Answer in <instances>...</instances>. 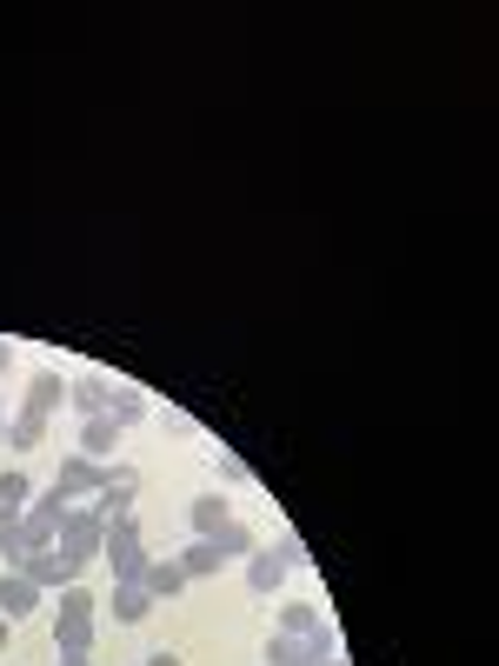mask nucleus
<instances>
[{"mask_svg": "<svg viewBox=\"0 0 499 666\" xmlns=\"http://www.w3.org/2000/svg\"><path fill=\"white\" fill-rule=\"evenodd\" d=\"M60 666H93L87 654H60Z\"/></svg>", "mask_w": 499, "mask_h": 666, "instance_id": "nucleus-26", "label": "nucleus"}, {"mask_svg": "<svg viewBox=\"0 0 499 666\" xmlns=\"http://www.w3.org/2000/svg\"><path fill=\"white\" fill-rule=\"evenodd\" d=\"M220 567H227V560L213 554V540H193V547L180 554V574H187V580H213Z\"/></svg>", "mask_w": 499, "mask_h": 666, "instance_id": "nucleus-18", "label": "nucleus"}, {"mask_svg": "<svg viewBox=\"0 0 499 666\" xmlns=\"http://www.w3.org/2000/svg\"><path fill=\"white\" fill-rule=\"evenodd\" d=\"M0 560H7V567L27 560V534H20V527H0Z\"/></svg>", "mask_w": 499, "mask_h": 666, "instance_id": "nucleus-22", "label": "nucleus"}, {"mask_svg": "<svg viewBox=\"0 0 499 666\" xmlns=\"http://www.w3.org/2000/svg\"><path fill=\"white\" fill-rule=\"evenodd\" d=\"M40 607V587L20 574V567H7L0 574V620H20V614H33Z\"/></svg>", "mask_w": 499, "mask_h": 666, "instance_id": "nucleus-10", "label": "nucleus"}, {"mask_svg": "<svg viewBox=\"0 0 499 666\" xmlns=\"http://www.w3.org/2000/svg\"><path fill=\"white\" fill-rule=\"evenodd\" d=\"M220 480H227V487H247L253 474H247V460H240V454H220Z\"/></svg>", "mask_w": 499, "mask_h": 666, "instance_id": "nucleus-23", "label": "nucleus"}, {"mask_svg": "<svg viewBox=\"0 0 499 666\" xmlns=\"http://www.w3.org/2000/svg\"><path fill=\"white\" fill-rule=\"evenodd\" d=\"M120 427H133V420H147V394L140 387H113V407H107Z\"/></svg>", "mask_w": 499, "mask_h": 666, "instance_id": "nucleus-20", "label": "nucleus"}, {"mask_svg": "<svg viewBox=\"0 0 499 666\" xmlns=\"http://www.w3.org/2000/svg\"><path fill=\"white\" fill-rule=\"evenodd\" d=\"M100 540H107V520H100V514H67L53 547L73 554V560H100Z\"/></svg>", "mask_w": 499, "mask_h": 666, "instance_id": "nucleus-5", "label": "nucleus"}, {"mask_svg": "<svg viewBox=\"0 0 499 666\" xmlns=\"http://www.w3.org/2000/svg\"><path fill=\"white\" fill-rule=\"evenodd\" d=\"M53 647L60 654H87L93 647V614H53Z\"/></svg>", "mask_w": 499, "mask_h": 666, "instance_id": "nucleus-13", "label": "nucleus"}, {"mask_svg": "<svg viewBox=\"0 0 499 666\" xmlns=\"http://www.w3.org/2000/svg\"><path fill=\"white\" fill-rule=\"evenodd\" d=\"M67 407V380L53 374V367H40L33 380H27V400H20V414L7 420V447L13 454H33L40 447V434H47V420Z\"/></svg>", "mask_w": 499, "mask_h": 666, "instance_id": "nucleus-1", "label": "nucleus"}, {"mask_svg": "<svg viewBox=\"0 0 499 666\" xmlns=\"http://www.w3.org/2000/svg\"><path fill=\"white\" fill-rule=\"evenodd\" d=\"M140 666H180V660H173V654H147Z\"/></svg>", "mask_w": 499, "mask_h": 666, "instance_id": "nucleus-25", "label": "nucleus"}, {"mask_svg": "<svg viewBox=\"0 0 499 666\" xmlns=\"http://www.w3.org/2000/svg\"><path fill=\"white\" fill-rule=\"evenodd\" d=\"M7 360H13V347H7V340H0V374H7Z\"/></svg>", "mask_w": 499, "mask_h": 666, "instance_id": "nucleus-27", "label": "nucleus"}, {"mask_svg": "<svg viewBox=\"0 0 499 666\" xmlns=\"http://www.w3.org/2000/svg\"><path fill=\"white\" fill-rule=\"evenodd\" d=\"M187 514H193V534H200V540H207V534H220V527L233 520V507H227L220 494H200V500H193Z\"/></svg>", "mask_w": 499, "mask_h": 666, "instance_id": "nucleus-16", "label": "nucleus"}, {"mask_svg": "<svg viewBox=\"0 0 499 666\" xmlns=\"http://www.w3.org/2000/svg\"><path fill=\"white\" fill-rule=\"evenodd\" d=\"M53 614H93V594L73 580V587H60V600H53Z\"/></svg>", "mask_w": 499, "mask_h": 666, "instance_id": "nucleus-21", "label": "nucleus"}, {"mask_svg": "<svg viewBox=\"0 0 499 666\" xmlns=\"http://www.w3.org/2000/svg\"><path fill=\"white\" fill-rule=\"evenodd\" d=\"M133 494H140V474L133 467H107V480H100V520H113V514H133Z\"/></svg>", "mask_w": 499, "mask_h": 666, "instance_id": "nucleus-6", "label": "nucleus"}, {"mask_svg": "<svg viewBox=\"0 0 499 666\" xmlns=\"http://www.w3.org/2000/svg\"><path fill=\"white\" fill-rule=\"evenodd\" d=\"M100 480H107V467L100 460H87V454H67L60 460V474H53V487L73 500V494H100Z\"/></svg>", "mask_w": 499, "mask_h": 666, "instance_id": "nucleus-7", "label": "nucleus"}, {"mask_svg": "<svg viewBox=\"0 0 499 666\" xmlns=\"http://www.w3.org/2000/svg\"><path fill=\"white\" fill-rule=\"evenodd\" d=\"M20 574L47 594V587H73V580L87 574V560H73V554H60V547H40V554H27V560H20Z\"/></svg>", "mask_w": 499, "mask_h": 666, "instance_id": "nucleus-4", "label": "nucleus"}, {"mask_svg": "<svg viewBox=\"0 0 499 666\" xmlns=\"http://www.w3.org/2000/svg\"><path fill=\"white\" fill-rule=\"evenodd\" d=\"M60 520H67V494H60V487H40V494L27 500V514H20V534H27V554L53 547V540H60Z\"/></svg>", "mask_w": 499, "mask_h": 666, "instance_id": "nucleus-3", "label": "nucleus"}, {"mask_svg": "<svg viewBox=\"0 0 499 666\" xmlns=\"http://www.w3.org/2000/svg\"><path fill=\"white\" fill-rule=\"evenodd\" d=\"M280 580H287V560L267 554V547H253V554H247V587H253V594H280Z\"/></svg>", "mask_w": 499, "mask_h": 666, "instance_id": "nucleus-12", "label": "nucleus"}, {"mask_svg": "<svg viewBox=\"0 0 499 666\" xmlns=\"http://www.w3.org/2000/svg\"><path fill=\"white\" fill-rule=\"evenodd\" d=\"M27 500H33V480L27 474H0V527H20V514H27Z\"/></svg>", "mask_w": 499, "mask_h": 666, "instance_id": "nucleus-14", "label": "nucleus"}, {"mask_svg": "<svg viewBox=\"0 0 499 666\" xmlns=\"http://www.w3.org/2000/svg\"><path fill=\"white\" fill-rule=\"evenodd\" d=\"M0 654H7V620H0Z\"/></svg>", "mask_w": 499, "mask_h": 666, "instance_id": "nucleus-28", "label": "nucleus"}, {"mask_svg": "<svg viewBox=\"0 0 499 666\" xmlns=\"http://www.w3.org/2000/svg\"><path fill=\"white\" fill-rule=\"evenodd\" d=\"M273 554H280V560H287V567H307V547H300V540H293V534H280V547H273Z\"/></svg>", "mask_w": 499, "mask_h": 666, "instance_id": "nucleus-24", "label": "nucleus"}, {"mask_svg": "<svg viewBox=\"0 0 499 666\" xmlns=\"http://www.w3.org/2000/svg\"><path fill=\"white\" fill-rule=\"evenodd\" d=\"M320 627H327V620H320L313 600H287V607H280V634H300V640H307V634H320Z\"/></svg>", "mask_w": 499, "mask_h": 666, "instance_id": "nucleus-19", "label": "nucleus"}, {"mask_svg": "<svg viewBox=\"0 0 499 666\" xmlns=\"http://www.w3.org/2000/svg\"><path fill=\"white\" fill-rule=\"evenodd\" d=\"M67 407H73L80 420H93V414L113 407V387H107L100 374H80V380H67Z\"/></svg>", "mask_w": 499, "mask_h": 666, "instance_id": "nucleus-8", "label": "nucleus"}, {"mask_svg": "<svg viewBox=\"0 0 499 666\" xmlns=\"http://www.w3.org/2000/svg\"><path fill=\"white\" fill-rule=\"evenodd\" d=\"M207 540H213V554H220V560H247V554L260 547V540H253V527H240V520H227V527H220V534H207Z\"/></svg>", "mask_w": 499, "mask_h": 666, "instance_id": "nucleus-17", "label": "nucleus"}, {"mask_svg": "<svg viewBox=\"0 0 499 666\" xmlns=\"http://www.w3.org/2000/svg\"><path fill=\"white\" fill-rule=\"evenodd\" d=\"M140 587H147L153 600H173V594H187V574H180V560H147Z\"/></svg>", "mask_w": 499, "mask_h": 666, "instance_id": "nucleus-15", "label": "nucleus"}, {"mask_svg": "<svg viewBox=\"0 0 499 666\" xmlns=\"http://www.w3.org/2000/svg\"><path fill=\"white\" fill-rule=\"evenodd\" d=\"M100 554H107V567H113V587L140 580V574H147V547H140V520H133V514H113V520H107V540H100Z\"/></svg>", "mask_w": 499, "mask_h": 666, "instance_id": "nucleus-2", "label": "nucleus"}, {"mask_svg": "<svg viewBox=\"0 0 499 666\" xmlns=\"http://www.w3.org/2000/svg\"><path fill=\"white\" fill-rule=\"evenodd\" d=\"M153 607H160V600H153V594H147L140 580H127V587H113V600H107V614H113L120 627H140V620H147Z\"/></svg>", "mask_w": 499, "mask_h": 666, "instance_id": "nucleus-11", "label": "nucleus"}, {"mask_svg": "<svg viewBox=\"0 0 499 666\" xmlns=\"http://www.w3.org/2000/svg\"><path fill=\"white\" fill-rule=\"evenodd\" d=\"M120 434H127V427H120V420H113V414H93V420H87V427H80V454H87V460H100V467H107V454H120Z\"/></svg>", "mask_w": 499, "mask_h": 666, "instance_id": "nucleus-9", "label": "nucleus"}]
</instances>
